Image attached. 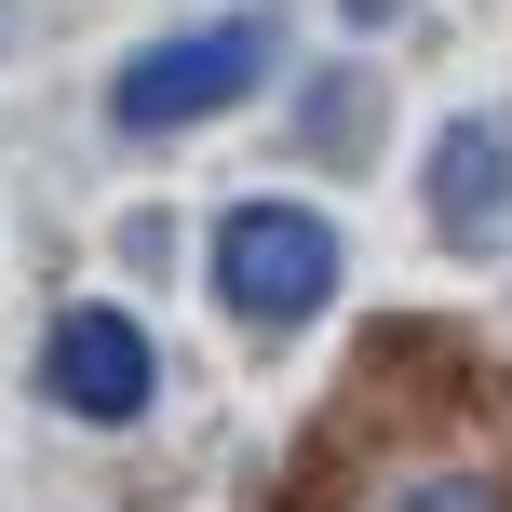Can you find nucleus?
<instances>
[{"mask_svg":"<svg viewBox=\"0 0 512 512\" xmlns=\"http://www.w3.org/2000/svg\"><path fill=\"white\" fill-rule=\"evenodd\" d=\"M499 203H512V135H499V122H445V135H432V230L472 243Z\"/></svg>","mask_w":512,"mask_h":512,"instance_id":"20e7f679","label":"nucleus"},{"mask_svg":"<svg viewBox=\"0 0 512 512\" xmlns=\"http://www.w3.org/2000/svg\"><path fill=\"white\" fill-rule=\"evenodd\" d=\"M216 297H230V324H256V337L310 324V310L337 297V216H310V203H230L216 216Z\"/></svg>","mask_w":512,"mask_h":512,"instance_id":"f03ea898","label":"nucleus"},{"mask_svg":"<svg viewBox=\"0 0 512 512\" xmlns=\"http://www.w3.org/2000/svg\"><path fill=\"white\" fill-rule=\"evenodd\" d=\"M270 54H283L270 14L176 27V41H149L122 81H108V122H122V135H189V122H216V108H243L256 81H270Z\"/></svg>","mask_w":512,"mask_h":512,"instance_id":"f257e3e1","label":"nucleus"},{"mask_svg":"<svg viewBox=\"0 0 512 512\" xmlns=\"http://www.w3.org/2000/svg\"><path fill=\"white\" fill-rule=\"evenodd\" d=\"M364 512H512V472L499 459H405Z\"/></svg>","mask_w":512,"mask_h":512,"instance_id":"39448f33","label":"nucleus"},{"mask_svg":"<svg viewBox=\"0 0 512 512\" xmlns=\"http://www.w3.org/2000/svg\"><path fill=\"white\" fill-rule=\"evenodd\" d=\"M41 391L68 418H149V391H162V364H149V324L135 310H108V297H81V310H54V337H41Z\"/></svg>","mask_w":512,"mask_h":512,"instance_id":"7ed1b4c3","label":"nucleus"}]
</instances>
